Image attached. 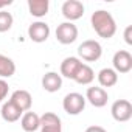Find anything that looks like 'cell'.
<instances>
[{"label":"cell","mask_w":132,"mask_h":132,"mask_svg":"<svg viewBox=\"0 0 132 132\" xmlns=\"http://www.w3.org/2000/svg\"><path fill=\"white\" fill-rule=\"evenodd\" d=\"M28 37L36 42V44H42L45 42L48 37H50V27L48 23L42 22V20H37V22H33L30 27H28Z\"/></svg>","instance_id":"ba28073f"},{"label":"cell","mask_w":132,"mask_h":132,"mask_svg":"<svg viewBox=\"0 0 132 132\" xmlns=\"http://www.w3.org/2000/svg\"><path fill=\"white\" fill-rule=\"evenodd\" d=\"M103 54V47L98 40L87 39L78 47V57L87 62H95L101 57Z\"/></svg>","instance_id":"7a4b0ae2"},{"label":"cell","mask_w":132,"mask_h":132,"mask_svg":"<svg viewBox=\"0 0 132 132\" xmlns=\"http://www.w3.org/2000/svg\"><path fill=\"white\" fill-rule=\"evenodd\" d=\"M16 73V64L11 57L0 54V79L11 78Z\"/></svg>","instance_id":"ac0fdd59"},{"label":"cell","mask_w":132,"mask_h":132,"mask_svg":"<svg viewBox=\"0 0 132 132\" xmlns=\"http://www.w3.org/2000/svg\"><path fill=\"white\" fill-rule=\"evenodd\" d=\"M62 87V76L56 72H48L42 76V89L48 93L59 92Z\"/></svg>","instance_id":"7c38bea8"},{"label":"cell","mask_w":132,"mask_h":132,"mask_svg":"<svg viewBox=\"0 0 132 132\" xmlns=\"http://www.w3.org/2000/svg\"><path fill=\"white\" fill-rule=\"evenodd\" d=\"M8 92H10V86L5 79H0V103H2L6 96H8Z\"/></svg>","instance_id":"44dd1931"},{"label":"cell","mask_w":132,"mask_h":132,"mask_svg":"<svg viewBox=\"0 0 132 132\" xmlns=\"http://www.w3.org/2000/svg\"><path fill=\"white\" fill-rule=\"evenodd\" d=\"M13 23H14V19H13V14L11 13H8L5 10L0 11V33L10 31L11 27H13Z\"/></svg>","instance_id":"d6986e66"},{"label":"cell","mask_w":132,"mask_h":132,"mask_svg":"<svg viewBox=\"0 0 132 132\" xmlns=\"http://www.w3.org/2000/svg\"><path fill=\"white\" fill-rule=\"evenodd\" d=\"M81 59L76 57V56H69L65 57L62 62H61V76L67 78V79H75L78 70L81 69Z\"/></svg>","instance_id":"30bf717a"},{"label":"cell","mask_w":132,"mask_h":132,"mask_svg":"<svg viewBox=\"0 0 132 132\" xmlns=\"http://www.w3.org/2000/svg\"><path fill=\"white\" fill-rule=\"evenodd\" d=\"M39 129L40 132H62V126H44Z\"/></svg>","instance_id":"603a6c76"},{"label":"cell","mask_w":132,"mask_h":132,"mask_svg":"<svg viewBox=\"0 0 132 132\" xmlns=\"http://www.w3.org/2000/svg\"><path fill=\"white\" fill-rule=\"evenodd\" d=\"M20 126L25 132H36L40 127V120L36 112H25L20 118Z\"/></svg>","instance_id":"5bb4252c"},{"label":"cell","mask_w":132,"mask_h":132,"mask_svg":"<svg viewBox=\"0 0 132 132\" xmlns=\"http://www.w3.org/2000/svg\"><path fill=\"white\" fill-rule=\"evenodd\" d=\"M10 101H11V103H13L17 109H20V110L25 113V112H28V110L31 109V104H33V96H31V93H30L28 90L20 89V90L13 92V95H11Z\"/></svg>","instance_id":"8fae6325"},{"label":"cell","mask_w":132,"mask_h":132,"mask_svg":"<svg viewBox=\"0 0 132 132\" xmlns=\"http://www.w3.org/2000/svg\"><path fill=\"white\" fill-rule=\"evenodd\" d=\"M62 16L67 19V22H75L84 16V5L79 0H65L61 6Z\"/></svg>","instance_id":"5b68a950"},{"label":"cell","mask_w":132,"mask_h":132,"mask_svg":"<svg viewBox=\"0 0 132 132\" xmlns=\"http://www.w3.org/2000/svg\"><path fill=\"white\" fill-rule=\"evenodd\" d=\"M48 10H50L48 0H28V11L31 16H34L37 19L47 16Z\"/></svg>","instance_id":"9a60e30c"},{"label":"cell","mask_w":132,"mask_h":132,"mask_svg":"<svg viewBox=\"0 0 132 132\" xmlns=\"http://www.w3.org/2000/svg\"><path fill=\"white\" fill-rule=\"evenodd\" d=\"M112 64L117 73H129L132 70V54L126 50H118L112 57Z\"/></svg>","instance_id":"52a82bcc"},{"label":"cell","mask_w":132,"mask_h":132,"mask_svg":"<svg viewBox=\"0 0 132 132\" xmlns=\"http://www.w3.org/2000/svg\"><path fill=\"white\" fill-rule=\"evenodd\" d=\"M98 82H100V86L103 89L104 87H113L118 82V73L113 69H109V67L103 69L98 73Z\"/></svg>","instance_id":"2e32d148"},{"label":"cell","mask_w":132,"mask_h":132,"mask_svg":"<svg viewBox=\"0 0 132 132\" xmlns=\"http://www.w3.org/2000/svg\"><path fill=\"white\" fill-rule=\"evenodd\" d=\"M84 98L93 107H104L107 104V101H109V93L103 87H89Z\"/></svg>","instance_id":"9c48e42d"},{"label":"cell","mask_w":132,"mask_h":132,"mask_svg":"<svg viewBox=\"0 0 132 132\" xmlns=\"http://www.w3.org/2000/svg\"><path fill=\"white\" fill-rule=\"evenodd\" d=\"M84 132H107L103 126H89Z\"/></svg>","instance_id":"cb8c5ba5"},{"label":"cell","mask_w":132,"mask_h":132,"mask_svg":"<svg viewBox=\"0 0 132 132\" xmlns=\"http://www.w3.org/2000/svg\"><path fill=\"white\" fill-rule=\"evenodd\" d=\"M92 28L103 39H110L117 33V22L113 16L106 10H96L90 17Z\"/></svg>","instance_id":"6da1fadb"},{"label":"cell","mask_w":132,"mask_h":132,"mask_svg":"<svg viewBox=\"0 0 132 132\" xmlns=\"http://www.w3.org/2000/svg\"><path fill=\"white\" fill-rule=\"evenodd\" d=\"M39 120H40V127H44V126H62L61 118L53 112H45L44 115L39 117Z\"/></svg>","instance_id":"ffe728a7"},{"label":"cell","mask_w":132,"mask_h":132,"mask_svg":"<svg viewBox=\"0 0 132 132\" xmlns=\"http://www.w3.org/2000/svg\"><path fill=\"white\" fill-rule=\"evenodd\" d=\"M78 39V27L72 22H62L56 28V40L62 45H70Z\"/></svg>","instance_id":"277c9868"},{"label":"cell","mask_w":132,"mask_h":132,"mask_svg":"<svg viewBox=\"0 0 132 132\" xmlns=\"http://www.w3.org/2000/svg\"><path fill=\"white\" fill-rule=\"evenodd\" d=\"M0 115H2L3 121H6V123H16V121H19V120L22 118L23 112H22L20 109H17V107L8 100V101L3 103L2 110H0Z\"/></svg>","instance_id":"4fadbf2b"},{"label":"cell","mask_w":132,"mask_h":132,"mask_svg":"<svg viewBox=\"0 0 132 132\" xmlns=\"http://www.w3.org/2000/svg\"><path fill=\"white\" fill-rule=\"evenodd\" d=\"M110 113L115 121L126 123L132 118V104L127 100H117L110 107Z\"/></svg>","instance_id":"8992f818"},{"label":"cell","mask_w":132,"mask_h":132,"mask_svg":"<svg viewBox=\"0 0 132 132\" xmlns=\"http://www.w3.org/2000/svg\"><path fill=\"white\" fill-rule=\"evenodd\" d=\"M124 40L127 45H132V27L130 25L126 27V30H124Z\"/></svg>","instance_id":"7402d4cb"},{"label":"cell","mask_w":132,"mask_h":132,"mask_svg":"<svg viewBox=\"0 0 132 132\" xmlns=\"http://www.w3.org/2000/svg\"><path fill=\"white\" fill-rule=\"evenodd\" d=\"M86 98L78 93V92H72L67 93L62 100V109L65 110V113L69 115H79L84 109H86Z\"/></svg>","instance_id":"3957f363"},{"label":"cell","mask_w":132,"mask_h":132,"mask_svg":"<svg viewBox=\"0 0 132 132\" xmlns=\"http://www.w3.org/2000/svg\"><path fill=\"white\" fill-rule=\"evenodd\" d=\"M93 79H95V72H93V69L90 67V65H87V64H82L73 81H76V82L81 84V86H89V84L93 82Z\"/></svg>","instance_id":"e0dca14e"},{"label":"cell","mask_w":132,"mask_h":132,"mask_svg":"<svg viewBox=\"0 0 132 132\" xmlns=\"http://www.w3.org/2000/svg\"><path fill=\"white\" fill-rule=\"evenodd\" d=\"M13 2L11 0H5V2H0V11H2V8H5V6H10Z\"/></svg>","instance_id":"d4e9b609"}]
</instances>
